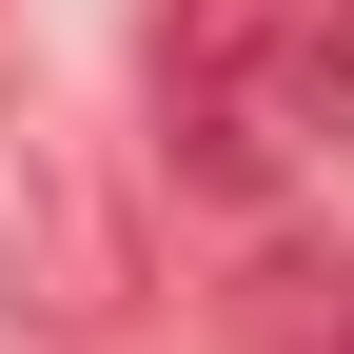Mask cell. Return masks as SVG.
Wrapping results in <instances>:
<instances>
[{"instance_id": "2", "label": "cell", "mask_w": 354, "mask_h": 354, "mask_svg": "<svg viewBox=\"0 0 354 354\" xmlns=\"http://www.w3.org/2000/svg\"><path fill=\"white\" fill-rule=\"evenodd\" d=\"M256 354H354V256H276L256 276Z\"/></svg>"}, {"instance_id": "1", "label": "cell", "mask_w": 354, "mask_h": 354, "mask_svg": "<svg viewBox=\"0 0 354 354\" xmlns=\"http://www.w3.org/2000/svg\"><path fill=\"white\" fill-rule=\"evenodd\" d=\"M158 158L197 197H276L354 158V0H177L158 20Z\"/></svg>"}]
</instances>
